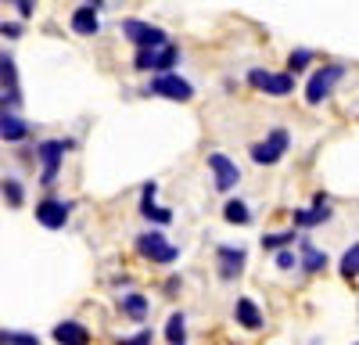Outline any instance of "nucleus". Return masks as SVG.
Masks as SVG:
<instances>
[{
  "label": "nucleus",
  "instance_id": "obj_9",
  "mask_svg": "<svg viewBox=\"0 0 359 345\" xmlns=\"http://www.w3.org/2000/svg\"><path fill=\"white\" fill-rule=\"evenodd\" d=\"M208 169L216 172V187H219V191H230L237 180H241V172H237V165H233L226 155H219V151H216V155H208Z\"/></svg>",
  "mask_w": 359,
  "mask_h": 345
},
{
  "label": "nucleus",
  "instance_id": "obj_13",
  "mask_svg": "<svg viewBox=\"0 0 359 345\" xmlns=\"http://www.w3.org/2000/svg\"><path fill=\"white\" fill-rule=\"evenodd\" d=\"M237 324H245L248 331L262 327V313H259V306L252 299H237Z\"/></svg>",
  "mask_w": 359,
  "mask_h": 345
},
{
  "label": "nucleus",
  "instance_id": "obj_7",
  "mask_svg": "<svg viewBox=\"0 0 359 345\" xmlns=\"http://www.w3.org/2000/svg\"><path fill=\"white\" fill-rule=\"evenodd\" d=\"M176 58H180V54H176L172 43H165V47H147V50L137 54V69H169Z\"/></svg>",
  "mask_w": 359,
  "mask_h": 345
},
{
  "label": "nucleus",
  "instance_id": "obj_15",
  "mask_svg": "<svg viewBox=\"0 0 359 345\" xmlns=\"http://www.w3.org/2000/svg\"><path fill=\"white\" fill-rule=\"evenodd\" d=\"M219 263H223V277H233L241 273V263H245V252L241 248H219Z\"/></svg>",
  "mask_w": 359,
  "mask_h": 345
},
{
  "label": "nucleus",
  "instance_id": "obj_24",
  "mask_svg": "<svg viewBox=\"0 0 359 345\" xmlns=\"http://www.w3.org/2000/svg\"><path fill=\"white\" fill-rule=\"evenodd\" d=\"M291 241H294V234H266L262 238V248H284Z\"/></svg>",
  "mask_w": 359,
  "mask_h": 345
},
{
  "label": "nucleus",
  "instance_id": "obj_23",
  "mask_svg": "<svg viewBox=\"0 0 359 345\" xmlns=\"http://www.w3.org/2000/svg\"><path fill=\"white\" fill-rule=\"evenodd\" d=\"M123 309H126L130 316H144V309H147V302H144L140 295H123Z\"/></svg>",
  "mask_w": 359,
  "mask_h": 345
},
{
  "label": "nucleus",
  "instance_id": "obj_21",
  "mask_svg": "<svg viewBox=\"0 0 359 345\" xmlns=\"http://www.w3.org/2000/svg\"><path fill=\"white\" fill-rule=\"evenodd\" d=\"M0 345H40L36 334H18V331H4L0 334Z\"/></svg>",
  "mask_w": 359,
  "mask_h": 345
},
{
  "label": "nucleus",
  "instance_id": "obj_8",
  "mask_svg": "<svg viewBox=\"0 0 359 345\" xmlns=\"http://www.w3.org/2000/svg\"><path fill=\"white\" fill-rule=\"evenodd\" d=\"M65 148H69L65 140H43V144H40V158H43V184H54V177H57V162H62Z\"/></svg>",
  "mask_w": 359,
  "mask_h": 345
},
{
  "label": "nucleus",
  "instance_id": "obj_19",
  "mask_svg": "<svg viewBox=\"0 0 359 345\" xmlns=\"http://www.w3.org/2000/svg\"><path fill=\"white\" fill-rule=\"evenodd\" d=\"M223 216H226L230 223H241V226L252 219V212H248V205H245V201H226V212H223Z\"/></svg>",
  "mask_w": 359,
  "mask_h": 345
},
{
  "label": "nucleus",
  "instance_id": "obj_4",
  "mask_svg": "<svg viewBox=\"0 0 359 345\" xmlns=\"http://www.w3.org/2000/svg\"><path fill=\"white\" fill-rule=\"evenodd\" d=\"M151 94H162V97H169V101H191V97H194L191 83L180 79V76H169V72L151 83Z\"/></svg>",
  "mask_w": 359,
  "mask_h": 345
},
{
  "label": "nucleus",
  "instance_id": "obj_20",
  "mask_svg": "<svg viewBox=\"0 0 359 345\" xmlns=\"http://www.w3.org/2000/svg\"><path fill=\"white\" fill-rule=\"evenodd\" d=\"M302 255H306V259H302V263H306V270H320V266L327 263V255H323V252H316L309 241H302Z\"/></svg>",
  "mask_w": 359,
  "mask_h": 345
},
{
  "label": "nucleus",
  "instance_id": "obj_22",
  "mask_svg": "<svg viewBox=\"0 0 359 345\" xmlns=\"http://www.w3.org/2000/svg\"><path fill=\"white\" fill-rule=\"evenodd\" d=\"M355 263H359V245H352V248L341 255V273L352 277V273H355Z\"/></svg>",
  "mask_w": 359,
  "mask_h": 345
},
{
  "label": "nucleus",
  "instance_id": "obj_12",
  "mask_svg": "<svg viewBox=\"0 0 359 345\" xmlns=\"http://www.w3.org/2000/svg\"><path fill=\"white\" fill-rule=\"evenodd\" d=\"M97 8L101 4H83L72 15V29H76V33H83V36H94L97 33Z\"/></svg>",
  "mask_w": 359,
  "mask_h": 345
},
{
  "label": "nucleus",
  "instance_id": "obj_14",
  "mask_svg": "<svg viewBox=\"0 0 359 345\" xmlns=\"http://www.w3.org/2000/svg\"><path fill=\"white\" fill-rule=\"evenodd\" d=\"M323 219H331V209H327V198H316V205L306 209V212H294V223H302V226H316Z\"/></svg>",
  "mask_w": 359,
  "mask_h": 345
},
{
  "label": "nucleus",
  "instance_id": "obj_26",
  "mask_svg": "<svg viewBox=\"0 0 359 345\" xmlns=\"http://www.w3.org/2000/svg\"><path fill=\"white\" fill-rule=\"evenodd\" d=\"M306 62H309V50H294V54H291V69H294V72L306 69Z\"/></svg>",
  "mask_w": 359,
  "mask_h": 345
},
{
  "label": "nucleus",
  "instance_id": "obj_18",
  "mask_svg": "<svg viewBox=\"0 0 359 345\" xmlns=\"http://www.w3.org/2000/svg\"><path fill=\"white\" fill-rule=\"evenodd\" d=\"M187 320H184V313H172L169 316V327H165V338L172 341V345H184V334H187V327H184Z\"/></svg>",
  "mask_w": 359,
  "mask_h": 345
},
{
  "label": "nucleus",
  "instance_id": "obj_1",
  "mask_svg": "<svg viewBox=\"0 0 359 345\" xmlns=\"http://www.w3.org/2000/svg\"><path fill=\"white\" fill-rule=\"evenodd\" d=\"M284 151H287V133H284V130H273L266 140L252 144V158H255L259 165H273Z\"/></svg>",
  "mask_w": 359,
  "mask_h": 345
},
{
  "label": "nucleus",
  "instance_id": "obj_2",
  "mask_svg": "<svg viewBox=\"0 0 359 345\" xmlns=\"http://www.w3.org/2000/svg\"><path fill=\"white\" fill-rule=\"evenodd\" d=\"M123 33H126L133 43H140V50H147V47H165V43H169L158 25H147V22H137V18H130V22L123 25Z\"/></svg>",
  "mask_w": 359,
  "mask_h": 345
},
{
  "label": "nucleus",
  "instance_id": "obj_5",
  "mask_svg": "<svg viewBox=\"0 0 359 345\" xmlns=\"http://www.w3.org/2000/svg\"><path fill=\"white\" fill-rule=\"evenodd\" d=\"M137 248H140V255L155 259V263H172V259H176V248L162 234H140L137 238Z\"/></svg>",
  "mask_w": 359,
  "mask_h": 345
},
{
  "label": "nucleus",
  "instance_id": "obj_16",
  "mask_svg": "<svg viewBox=\"0 0 359 345\" xmlns=\"http://www.w3.org/2000/svg\"><path fill=\"white\" fill-rule=\"evenodd\" d=\"M0 137H4V140H22L25 137V123L18 119V115L0 111Z\"/></svg>",
  "mask_w": 359,
  "mask_h": 345
},
{
  "label": "nucleus",
  "instance_id": "obj_28",
  "mask_svg": "<svg viewBox=\"0 0 359 345\" xmlns=\"http://www.w3.org/2000/svg\"><path fill=\"white\" fill-rule=\"evenodd\" d=\"M277 266L291 270V266H298V263H294V255H291V252H280V255H277Z\"/></svg>",
  "mask_w": 359,
  "mask_h": 345
},
{
  "label": "nucleus",
  "instance_id": "obj_11",
  "mask_svg": "<svg viewBox=\"0 0 359 345\" xmlns=\"http://www.w3.org/2000/svg\"><path fill=\"white\" fill-rule=\"evenodd\" d=\"M54 341H62V345H90V331L76 320H65V324H57L54 327Z\"/></svg>",
  "mask_w": 359,
  "mask_h": 345
},
{
  "label": "nucleus",
  "instance_id": "obj_29",
  "mask_svg": "<svg viewBox=\"0 0 359 345\" xmlns=\"http://www.w3.org/2000/svg\"><path fill=\"white\" fill-rule=\"evenodd\" d=\"M15 8H18V15H22V18H29V15H33V4H29V0H18Z\"/></svg>",
  "mask_w": 359,
  "mask_h": 345
},
{
  "label": "nucleus",
  "instance_id": "obj_10",
  "mask_svg": "<svg viewBox=\"0 0 359 345\" xmlns=\"http://www.w3.org/2000/svg\"><path fill=\"white\" fill-rule=\"evenodd\" d=\"M69 201H54V198H47V201H40L36 205V219L43 223V226H65V219H69Z\"/></svg>",
  "mask_w": 359,
  "mask_h": 345
},
{
  "label": "nucleus",
  "instance_id": "obj_3",
  "mask_svg": "<svg viewBox=\"0 0 359 345\" xmlns=\"http://www.w3.org/2000/svg\"><path fill=\"white\" fill-rule=\"evenodd\" d=\"M341 79V65H327V69H320L313 79H309V86H306V101L309 104H320L327 94H331V86Z\"/></svg>",
  "mask_w": 359,
  "mask_h": 345
},
{
  "label": "nucleus",
  "instance_id": "obj_25",
  "mask_svg": "<svg viewBox=\"0 0 359 345\" xmlns=\"http://www.w3.org/2000/svg\"><path fill=\"white\" fill-rule=\"evenodd\" d=\"M118 345H151V331H140V334H133V338H123Z\"/></svg>",
  "mask_w": 359,
  "mask_h": 345
},
{
  "label": "nucleus",
  "instance_id": "obj_6",
  "mask_svg": "<svg viewBox=\"0 0 359 345\" xmlns=\"http://www.w3.org/2000/svg\"><path fill=\"white\" fill-rule=\"evenodd\" d=\"M248 79H252V86H259V90H266V94H273V97H284V94H291V76H287V72L273 76V72H262V69H252V72H248Z\"/></svg>",
  "mask_w": 359,
  "mask_h": 345
},
{
  "label": "nucleus",
  "instance_id": "obj_17",
  "mask_svg": "<svg viewBox=\"0 0 359 345\" xmlns=\"http://www.w3.org/2000/svg\"><path fill=\"white\" fill-rule=\"evenodd\" d=\"M140 212H144V216H155L158 223H169V219H172V212H165V209L155 205V184L144 187V205H140Z\"/></svg>",
  "mask_w": 359,
  "mask_h": 345
},
{
  "label": "nucleus",
  "instance_id": "obj_27",
  "mask_svg": "<svg viewBox=\"0 0 359 345\" xmlns=\"http://www.w3.org/2000/svg\"><path fill=\"white\" fill-rule=\"evenodd\" d=\"M4 194H8L11 201H22V187H18L15 180H4Z\"/></svg>",
  "mask_w": 359,
  "mask_h": 345
}]
</instances>
